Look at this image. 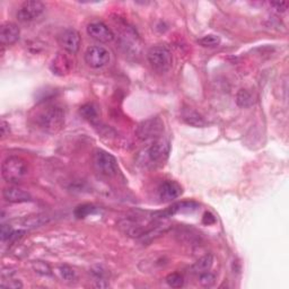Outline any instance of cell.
I'll list each match as a JSON object with an SVG mask.
<instances>
[{
  "instance_id": "1",
  "label": "cell",
  "mask_w": 289,
  "mask_h": 289,
  "mask_svg": "<svg viewBox=\"0 0 289 289\" xmlns=\"http://www.w3.org/2000/svg\"><path fill=\"white\" fill-rule=\"evenodd\" d=\"M171 146L165 139H157L145 147L143 151L139 152L138 163L144 167H156L165 163L167 160Z\"/></svg>"
},
{
  "instance_id": "2",
  "label": "cell",
  "mask_w": 289,
  "mask_h": 289,
  "mask_svg": "<svg viewBox=\"0 0 289 289\" xmlns=\"http://www.w3.org/2000/svg\"><path fill=\"white\" fill-rule=\"evenodd\" d=\"M36 124L44 132L54 134L65 124V111L59 105H48L37 113Z\"/></svg>"
},
{
  "instance_id": "3",
  "label": "cell",
  "mask_w": 289,
  "mask_h": 289,
  "mask_svg": "<svg viewBox=\"0 0 289 289\" xmlns=\"http://www.w3.org/2000/svg\"><path fill=\"white\" fill-rule=\"evenodd\" d=\"M28 173L27 163L18 156L6 158L2 165L3 179L8 183H18Z\"/></svg>"
},
{
  "instance_id": "4",
  "label": "cell",
  "mask_w": 289,
  "mask_h": 289,
  "mask_svg": "<svg viewBox=\"0 0 289 289\" xmlns=\"http://www.w3.org/2000/svg\"><path fill=\"white\" fill-rule=\"evenodd\" d=\"M147 59L151 68L157 72H166L171 69L173 64V55L171 50L165 45H155L149 49Z\"/></svg>"
},
{
  "instance_id": "5",
  "label": "cell",
  "mask_w": 289,
  "mask_h": 289,
  "mask_svg": "<svg viewBox=\"0 0 289 289\" xmlns=\"http://www.w3.org/2000/svg\"><path fill=\"white\" fill-rule=\"evenodd\" d=\"M93 166L95 171L105 178L115 177L119 171L115 157L103 149H96L93 152Z\"/></svg>"
},
{
  "instance_id": "6",
  "label": "cell",
  "mask_w": 289,
  "mask_h": 289,
  "mask_svg": "<svg viewBox=\"0 0 289 289\" xmlns=\"http://www.w3.org/2000/svg\"><path fill=\"white\" fill-rule=\"evenodd\" d=\"M164 124L160 118H150L148 120L141 122L137 130H136V136L141 141H154L160 139L161 134L163 133Z\"/></svg>"
},
{
  "instance_id": "7",
  "label": "cell",
  "mask_w": 289,
  "mask_h": 289,
  "mask_svg": "<svg viewBox=\"0 0 289 289\" xmlns=\"http://www.w3.org/2000/svg\"><path fill=\"white\" fill-rule=\"evenodd\" d=\"M45 10V6L41 2L30 0L23 4L20 9L17 10V20L22 23H30L38 18Z\"/></svg>"
},
{
  "instance_id": "8",
  "label": "cell",
  "mask_w": 289,
  "mask_h": 289,
  "mask_svg": "<svg viewBox=\"0 0 289 289\" xmlns=\"http://www.w3.org/2000/svg\"><path fill=\"white\" fill-rule=\"evenodd\" d=\"M85 61L89 67L98 69V68H102L109 64L110 52L101 45L89 47L85 52Z\"/></svg>"
},
{
  "instance_id": "9",
  "label": "cell",
  "mask_w": 289,
  "mask_h": 289,
  "mask_svg": "<svg viewBox=\"0 0 289 289\" xmlns=\"http://www.w3.org/2000/svg\"><path fill=\"white\" fill-rule=\"evenodd\" d=\"M58 41L60 47L64 49L67 53L75 54L79 51V48H81L82 38L76 30H73V28H68V30L64 31L60 34Z\"/></svg>"
},
{
  "instance_id": "10",
  "label": "cell",
  "mask_w": 289,
  "mask_h": 289,
  "mask_svg": "<svg viewBox=\"0 0 289 289\" xmlns=\"http://www.w3.org/2000/svg\"><path fill=\"white\" fill-rule=\"evenodd\" d=\"M87 34L92 38L102 43L112 42L114 38V34L111 31V28L102 22H93L88 24Z\"/></svg>"
},
{
  "instance_id": "11",
  "label": "cell",
  "mask_w": 289,
  "mask_h": 289,
  "mask_svg": "<svg viewBox=\"0 0 289 289\" xmlns=\"http://www.w3.org/2000/svg\"><path fill=\"white\" fill-rule=\"evenodd\" d=\"M182 186L175 181H164V182L158 186L157 194L162 202H168L178 198L182 195Z\"/></svg>"
},
{
  "instance_id": "12",
  "label": "cell",
  "mask_w": 289,
  "mask_h": 289,
  "mask_svg": "<svg viewBox=\"0 0 289 289\" xmlns=\"http://www.w3.org/2000/svg\"><path fill=\"white\" fill-rule=\"evenodd\" d=\"M72 66V60L69 58V55L66 53H58L51 62L50 68L54 75L66 76L71 72Z\"/></svg>"
},
{
  "instance_id": "13",
  "label": "cell",
  "mask_w": 289,
  "mask_h": 289,
  "mask_svg": "<svg viewBox=\"0 0 289 289\" xmlns=\"http://www.w3.org/2000/svg\"><path fill=\"white\" fill-rule=\"evenodd\" d=\"M4 199L10 203H23L32 201V197L27 191L18 188L16 185H10L3 191Z\"/></svg>"
},
{
  "instance_id": "14",
  "label": "cell",
  "mask_w": 289,
  "mask_h": 289,
  "mask_svg": "<svg viewBox=\"0 0 289 289\" xmlns=\"http://www.w3.org/2000/svg\"><path fill=\"white\" fill-rule=\"evenodd\" d=\"M20 27L14 23H6L0 28V42L3 45H11L20 40Z\"/></svg>"
},
{
  "instance_id": "15",
  "label": "cell",
  "mask_w": 289,
  "mask_h": 289,
  "mask_svg": "<svg viewBox=\"0 0 289 289\" xmlns=\"http://www.w3.org/2000/svg\"><path fill=\"white\" fill-rule=\"evenodd\" d=\"M182 119L189 126L196 128H203L207 126V122L201 114L192 109H185L182 111Z\"/></svg>"
},
{
  "instance_id": "16",
  "label": "cell",
  "mask_w": 289,
  "mask_h": 289,
  "mask_svg": "<svg viewBox=\"0 0 289 289\" xmlns=\"http://www.w3.org/2000/svg\"><path fill=\"white\" fill-rule=\"evenodd\" d=\"M214 264L213 254H207V256L200 258L198 261L191 267V273L196 275H200L209 271Z\"/></svg>"
},
{
  "instance_id": "17",
  "label": "cell",
  "mask_w": 289,
  "mask_h": 289,
  "mask_svg": "<svg viewBox=\"0 0 289 289\" xmlns=\"http://www.w3.org/2000/svg\"><path fill=\"white\" fill-rule=\"evenodd\" d=\"M79 113H81V115L85 120H88L89 122H95L99 119V110L93 103H87L83 105L81 110H79Z\"/></svg>"
},
{
  "instance_id": "18",
  "label": "cell",
  "mask_w": 289,
  "mask_h": 289,
  "mask_svg": "<svg viewBox=\"0 0 289 289\" xmlns=\"http://www.w3.org/2000/svg\"><path fill=\"white\" fill-rule=\"evenodd\" d=\"M253 95L251 92H248L247 89H240L239 92L236 94V104L239 105L240 107H250L251 105H253Z\"/></svg>"
},
{
  "instance_id": "19",
  "label": "cell",
  "mask_w": 289,
  "mask_h": 289,
  "mask_svg": "<svg viewBox=\"0 0 289 289\" xmlns=\"http://www.w3.org/2000/svg\"><path fill=\"white\" fill-rule=\"evenodd\" d=\"M49 222L48 216H43V215H36V216H30L26 217L23 220L22 224L24 227L27 228H35L40 227V226H43L44 224H47Z\"/></svg>"
},
{
  "instance_id": "20",
  "label": "cell",
  "mask_w": 289,
  "mask_h": 289,
  "mask_svg": "<svg viewBox=\"0 0 289 289\" xmlns=\"http://www.w3.org/2000/svg\"><path fill=\"white\" fill-rule=\"evenodd\" d=\"M165 280H166V284L172 288H181V287H183V285H184L183 276L178 274V273L169 274L166 277Z\"/></svg>"
},
{
  "instance_id": "21",
  "label": "cell",
  "mask_w": 289,
  "mask_h": 289,
  "mask_svg": "<svg viewBox=\"0 0 289 289\" xmlns=\"http://www.w3.org/2000/svg\"><path fill=\"white\" fill-rule=\"evenodd\" d=\"M198 42L205 48H215L219 45L220 37L217 35H214V34H208V35L201 37Z\"/></svg>"
},
{
  "instance_id": "22",
  "label": "cell",
  "mask_w": 289,
  "mask_h": 289,
  "mask_svg": "<svg viewBox=\"0 0 289 289\" xmlns=\"http://www.w3.org/2000/svg\"><path fill=\"white\" fill-rule=\"evenodd\" d=\"M32 268L36 274L41 276H51L52 275V270H51L50 265L45 263L44 261H34L32 263Z\"/></svg>"
},
{
  "instance_id": "23",
  "label": "cell",
  "mask_w": 289,
  "mask_h": 289,
  "mask_svg": "<svg viewBox=\"0 0 289 289\" xmlns=\"http://www.w3.org/2000/svg\"><path fill=\"white\" fill-rule=\"evenodd\" d=\"M96 211V208L92 205H83L79 206L76 210H75V215L77 218H85L87 217L88 215L94 214Z\"/></svg>"
},
{
  "instance_id": "24",
  "label": "cell",
  "mask_w": 289,
  "mask_h": 289,
  "mask_svg": "<svg viewBox=\"0 0 289 289\" xmlns=\"http://www.w3.org/2000/svg\"><path fill=\"white\" fill-rule=\"evenodd\" d=\"M215 280H216V277H215L214 274L209 273V271L199 275L200 284L205 287H211L215 284Z\"/></svg>"
},
{
  "instance_id": "25",
  "label": "cell",
  "mask_w": 289,
  "mask_h": 289,
  "mask_svg": "<svg viewBox=\"0 0 289 289\" xmlns=\"http://www.w3.org/2000/svg\"><path fill=\"white\" fill-rule=\"evenodd\" d=\"M59 273H60L61 278L66 281H72L76 277L75 271H73L70 267H68V265H61L59 269Z\"/></svg>"
},
{
  "instance_id": "26",
  "label": "cell",
  "mask_w": 289,
  "mask_h": 289,
  "mask_svg": "<svg viewBox=\"0 0 289 289\" xmlns=\"http://www.w3.org/2000/svg\"><path fill=\"white\" fill-rule=\"evenodd\" d=\"M14 233V229L11 228V226L9 225H2V228H0V235H2V241L6 242L9 241L11 235Z\"/></svg>"
},
{
  "instance_id": "27",
  "label": "cell",
  "mask_w": 289,
  "mask_h": 289,
  "mask_svg": "<svg viewBox=\"0 0 289 289\" xmlns=\"http://www.w3.org/2000/svg\"><path fill=\"white\" fill-rule=\"evenodd\" d=\"M271 7H274L275 10L278 11V13H284L286 9L288 8L289 3L287 2H280V3H270Z\"/></svg>"
},
{
  "instance_id": "28",
  "label": "cell",
  "mask_w": 289,
  "mask_h": 289,
  "mask_svg": "<svg viewBox=\"0 0 289 289\" xmlns=\"http://www.w3.org/2000/svg\"><path fill=\"white\" fill-rule=\"evenodd\" d=\"M202 223L205 225H211L216 223V218L211 213H205L202 217Z\"/></svg>"
},
{
  "instance_id": "29",
  "label": "cell",
  "mask_w": 289,
  "mask_h": 289,
  "mask_svg": "<svg viewBox=\"0 0 289 289\" xmlns=\"http://www.w3.org/2000/svg\"><path fill=\"white\" fill-rule=\"evenodd\" d=\"M10 130H9V124L6 122L5 120H3L2 122V136L3 137H6V136L9 134Z\"/></svg>"
}]
</instances>
